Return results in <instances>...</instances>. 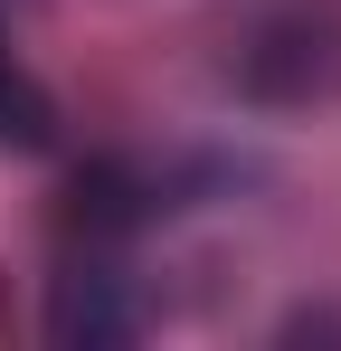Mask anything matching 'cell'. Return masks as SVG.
Masks as SVG:
<instances>
[{"mask_svg": "<svg viewBox=\"0 0 341 351\" xmlns=\"http://www.w3.org/2000/svg\"><path fill=\"white\" fill-rule=\"evenodd\" d=\"M48 133H57V114L29 76V58H19V0H0V152H38Z\"/></svg>", "mask_w": 341, "mask_h": 351, "instance_id": "1", "label": "cell"}]
</instances>
